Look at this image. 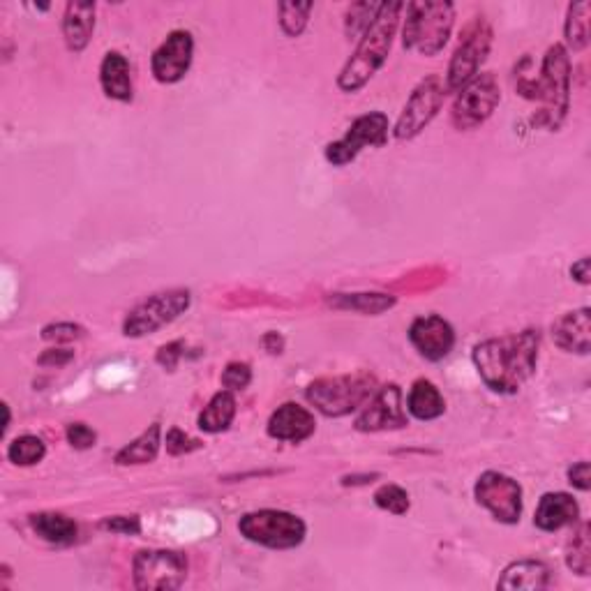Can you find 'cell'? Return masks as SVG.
<instances>
[{
    "label": "cell",
    "instance_id": "obj_33",
    "mask_svg": "<svg viewBox=\"0 0 591 591\" xmlns=\"http://www.w3.org/2000/svg\"><path fill=\"white\" fill-rule=\"evenodd\" d=\"M374 504L393 515H405L409 511V495L400 485H384L374 495Z\"/></svg>",
    "mask_w": 591,
    "mask_h": 591
},
{
    "label": "cell",
    "instance_id": "obj_8",
    "mask_svg": "<svg viewBox=\"0 0 591 591\" xmlns=\"http://www.w3.org/2000/svg\"><path fill=\"white\" fill-rule=\"evenodd\" d=\"M134 587L144 591L178 589L187 578V557L176 550H141L134 557Z\"/></svg>",
    "mask_w": 591,
    "mask_h": 591
},
{
    "label": "cell",
    "instance_id": "obj_29",
    "mask_svg": "<svg viewBox=\"0 0 591 591\" xmlns=\"http://www.w3.org/2000/svg\"><path fill=\"white\" fill-rule=\"evenodd\" d=\"M44 455H47V446H44V441L35 435L17 437L10 444V448H7V458L19 467L37 465V462L44 460Z\"/></svg>",
    "mask_w": 591,
    "mask_h": 591
},
{
    "label": "cell",
    "instance_id": "obj_5",
    "mask_svg": "<svg viewBox=\"0 0 591 591\" xmlns=\"http://www.w3.org/2000/svg\"><path fill=\"white\" fill-rule=\"evenodd\" d=\"M374 381L368 372L344 374V377H326L308 386V400L326 416H347L372 398Z\"/></svg>",
    "mask_w": 591,
    "mask_h": 591
},
{
    "label": "cell",
    "instance_id": "obj_42",
    "mask_svg": "<svg viewBox=\"0 0 591 591\" xmlns=\"http://www.w3.org/2000/svg\"><path fill=\"white\" fill-rule=\"evenodd\" d=\"M571 275L580 284H589L591 282V268H589V257H582L578 264H573Z\"/></svg>",
    "mask_w": 591,
    "mask_h": 591
},
{
    "label": "cell",
    "instance_id": "obj_7",
    "mask_svg": "<svg viewBox=\"0 0 591 591\" xmlns=\"http://www.w3.org/2000/svg\"><path fill=\"white\" fill-rule=\"evenodd\" d=\"M190 303L192 296L187 289H169L162 291V294H153L127 314L123 333L127 338H144V335L160 331V328L171 324V321H176L183 312H187Z\"/></svg>",
    "mask_w": 591,
    "mask_h": 591
},
{
    "label": "cell",
    "instance_id": "obj_40",
    "mask_svg": "<svg viewBox=\"0 0 591 591\" xmlns=\"http://www.w3.org/2000/svg\"><path fill=\"white\" fill-rule=\"evenodd\" d=\"M568 481H571V485H575V488L587 492L591 488V471H589V462H578V465H573L571 469H568Z\"/></svg>",
    "mask_w": 591,
    "mask_h": 591
},
{
    "label": "cell",
    "instance_id": "obj_32",
    "mask_svg": "<svg viewBox=\"0 0 591 591\" xmlns=\"http://www.w3.org/2000/svg\"><path fill=\"white\" fill-rule=\"evenodd\" d=\"M381 10V3H354L349 7L347 12V35L349 40H354V37L361 35L368 31L372 26V21L377 19V14Z\"/></svg>",
    "mask_w": 591,
    "mask_h": 591
},
{
    "label": "cell",
    "instance_id": "obj_9",
    "mask_svg": "<svg viewBox=\"0 0 591 591\" xmlns=\"http://www.w3.org/2000/svg\"><path fill=\"white\" fill-rule=\"evenodd\" d=\"M501 100V88L495 74H478L462 88L458 100L453 104L451 123L455 130H474L492 116Z\"/></svg>",
    "mask_w": 591,
    "mask_h": 591
},
{
    "label": "cell",
    "instance_id": "obj_28",
    "mask_svg": "<svg viewBox=\"0 0 591 591\" xmlns=\"http://www.w3.org/2000/svg\"><path fill=\"white\" fill-rule=\"evenodd\" d=\"M589 12H591V5L587 3V0L568 7L566 42L571 44L575 51L585 49L589 44Z\"/></svg>",
    "mask_w": 591,
    "mask_h": 591
},
{
    "label": "cell",
    "instance_id": "obj_41",
    "mask_svg": "<svg viewBox=\"0 0 591 591\" xmlns=\"http://www.w3.org/2000/svg\"><path fill=\"white\" fill-rule=\"evenodd\" d=\"M72 351L70 349H49L47 354L40 358L42 365H56V368H61V365L70 363L72 361Z\"/></svg>",
    "mask_w": 591,
    "mask_h": 591
},
{
    "label": "cell",
    "instance_id": "obj_31",
    "mask_svg": "<svg viewBox=\"0 0 591 591\" xmlns=\"http://www.w3.org/2000/svg\"><path fill=\"white\" fill-rule=\"evenodd\" d=\"M312 3H282L280 5V26L289 37H298L308 26Z\"/></svg>",
    "mask_w": 591,
    "mask_h": 591
},
{
    "label": "cell",
    "instance_id": "obj_10",
    "mask_svg": "<svg viewBox=\"0 0 591 591\" xmlns=\"http://www.w3.org/2000/svg\"><path fill=\"white\" fill-rule=\"evenodd\" d=\"M492 44V31L490 26L485 24L483 19H476L471 24L465 37H462L460 47L455 49V54L451 58V65H448V74H446V91L451 93H460L471 79L478 74V67L483 65L485 56H488Z\"/></svg>",
    "mask_w": 591,
    "mask_h": 591
},
{
    "label": "cell",
    "instance_id": "obj_34",
    "mask_svg": "<svg viewBox=\"0 0 591 591\" xmlns=\"http://www.w3.org/2000/svg\"><path fill=\"white\" fill-rule=\"evenodd\" d=\"M252 381V370L248 363H229L227 370L222 372V384L229 391H243Z\"/></svg>",
    "mask_w": 591,
    "mask_h": 591
},
{
    "label": "cell",
    "instance_id": "obj_16",
    "mask_svg": "<svg viewBox=\"0 0 591 591\" xmlns=\"http://www.w3.org/2000/svg\"><path fill=\"white\" fill-rule=\"evenodd\" d=\"M409 340L414 349L428 361H441L451 354L455 347V331L444 317L439 314H428L418 317L409 328Z\"/></svg>",
    "mask_w": 591,
    "mask_h": 591
},
{
    "label": "cell",
    "instance_id": "obj_30",
    "mask_svg": "<svg viewBox=\"0 0 591 591\" xmlns=\"http://www.w3.org/2000/svg\"><path fill=\"white\" fill-rule=\"evenodd\" d=\"M566 564L573 573L589 575L591 571V543H589V525H580L571 538L566 550Z\"/></svg>",
    "mask_w": 591,
    "mask_h": 591
},
{
    "label": "cell",
    "instance_id": "obj_3",
    "mask_svg": "<svg viewBox=\"0 0 591 591\" xmlns=\"http://www.w3.org/2000/svg\"><path fill=\"white\" fill-rule=\"evenodd\" d=\"M518 88L522 95L543 102L541 123L548 127H559L568 111V97H571L568 95L571 93V61H568V51L561 44L548 49L541 65V77L522 79Z\"/></svg>",
    "mask_w": 591,
    "mask_h": 591
},
{
    "label": "cell",
    "instance_id": "obj_43",
    "mask_svg": "<svg viewBox=\"0 0 591 591\" xmlns=\"http://www.w3.org/2000/svg\"><path fill=\"white\" fill-rule=\"evenodd\" d=\"M264 344H266V349L271 351V354H280V351H282V338L278 333H268L264 338Z\"/></svg>",
    "mask_w": 591,
    "mask_h": 591
},
{
    "label": "cell",
    "instance_id": "obj_35",
    "mask_svg": "<svg viewBox=\"0 0 591 591\" xmlns=\"http://www.w3.org/2000/svg\"><path fill=\"white\" fill-rule=\"evenodd\" d=\"M67 441H70L74 448H79V451H86V448L95 446L97 435L86 423H72L67 425Z\"/></svg>",
    "mask_w": 591,
    "mask_h": 591
},
{
    "label": "cell",
    "instance_id": "obj_4",
    "mask_svg": "<svg viewBox=\"0 0 591 591\" xmlns=\"http://www.w3.org/2000/svg\"><path fill=\"white\" fill-rule=\"evenodd\" d=\"M455 7L444 0H416L407 5V21L402 42L407 51L421 56H437L446 47L453 31Z\"/></svg>",
    "mask_w": 591,
    "mask_h": 591
},
{
    "label": "cell",
    "instance_id": "obj_24",
    "mask_svg": "<svg viewBox=\"0 0 591 591\" xmlns=\"http://www.w3.org/2000/svg\"><path fill=\"white\" fill-rule=\"evenodd\" d=\"M31 527L35 529V534L40 536L42 541L56 543V545L72 543L79 534L77 522L61 513H37L31 518Z\"/></svg>",
    "mask_w": 591,
    "mask_h": 591
},
{
    "label": "cell",
    "instance_id": "obj_25",
    "mask_svg": "<svg viewBox=\"0 0 591 591\" xmlns=\"http://www.w3.org/2000/svg\"><path fill=\"white\" fill-rule=\"evenodd\" d=\"M236 416V400L229 391H222L218 395H213V400L208 402L199 416V428L204 432H211V435H218V432H224L234 423Z\"/></svg>",
    "mask_w": 591,
    "mask_h": 591
},
{
    "label": "cell",
    "instance_id": "obj_11",
    "mask_svg": "<svg viewBox=\"0 0 591 591\" xmlns=\"http://www.w3.org/2000/svg\"><path fill=\"white\" fill-rule=\"evenodd\" d=\"M474 495L478 504L488 508L495 520L504 522V525H515V522H520L522 488L511 476L499 474V471H485L476 481Z\"/></svg>",
    "mask_w": 591,
    "mask_h": 591
},
{
    "label": "cell",
    "instance_id": "obj_22",
    "mask_svg": "<svg viewBox=\"0 0 591 591\" xmlns=\"http://www.w3.org/2000/svg\"><path fill=\"white\" fill-rule=\"evenodd\" d=\"M100 81L102 91L107 97L118 102H130L132 100V74H130V63L123 54L118 51H111V54L104 56L102 67H100Z\"/></svg>",
    "mask_w": 591,
    "mask_h": 591
},
{
    "label": "cell",
    "instance_id": "obj_15",
    "mask_svg": "<svg viewBox=\"0 0 591 591\" xmlns=\"http://www.w3.org/2000/svg\"><path fill=\"white\" fill-rule=\"evenodd\" d=\"M194 40L187 31H174L153 54V74L160 84H176L192 65Z\"/></svg>",
    "mask_w": 591,
    "mask_h": 591
},
{
    "label": "cell",
    "instance_id": "obj_17",
    "mask_svg": "<svg viewBox=\"0 0 591 591\" xmlns=\"http://www.w3.org/2000/svg\"><path fill=\"white\" fill-rule=\"evenodd\" d=\"M552 340L568 354L587 356L591 349V310L580 308L559 317L552 324Z\"/></svg>",
    "mask_w": 591,
    "mask_h": 591
},
{
    "label": "cell",
    "instance_id": "obj_6",
    "mask_svg": "<svg viewBox=\"0 0 591 591\" xmlns=\"http://www.w3.org/2000/svg\"><path fill=\"white\" fill-rule=\"evenodd\" d=\"M238 531L250 543L264 545L271 550H291L303 543L305 522L294 513L287 511H254L243 515L238 522Z\"/></svg>",
    "mask_w": 591,
    "mask_h": 591
},
{
    "label": "cell",
    "instance_id": "obj_27",
    "mask_svg": "<svg viewBox=\"0 0 591 591\" xmlns=\"http://www.w3.org/2000/svg\"><path fill=\"white\" fill-rule=\"evenodd\" d=\"M331 305L363 314H381L393 308L395 298L386 294H335L331 298Z\"/></svg>",
    "mask_w": 591,
    "mask_h": 591
},
{
    "label": "cell",
    "instance_id": "obj_26",
    "mask_svg": "<svg viewBox=\"0 0 591 591\" xmlns=\"http://www.w3.org/2000/svg\"><path fill=\"white\" fill-rule=\"evenodd\" d=\"M160 425H151L144 435L137 437L132 441V444H127L125 448H121L116 455V462L118 465H148V462H153L157 458V451H160Z\"/></svg>",
    "mask_w": 591,
    "mask_h": 591
},
{
    "label": "cell",
    "instance_id": "obj_18",
    "mask_svg": "<svg viewBox=\"0 0 591 591\" xmlns=\"http://www.w3.org/2000/svg\"><path fill=\"white\" fill-rule=\"evenodd\" d=\"M314 428H317L314 416L294 402H287L278 411H273L271 421H268V435L278 441H291V444H301L312 435Z\"/></svg>",
    "mask_w": 591,
    "mask_h": 591
},
{
    "label": "cell",
    "instance_id": "obj_44",
    "mask_svg": "<svg viewBox=\"0 0 591 591\" xmlns=\"http://www.w3.org/2000/svg\"><path fill=\"white\" fill-rule=\"evenodd\" d=\"M3 411H5V425H3V435H5L7 428H10V407L3 405Z\"/></svg>",
    "mask_w": 591,
    "mask_h": 591
},
{
    "label": "cell",
    "instance_id": "obj_13",
    "mask_svg": "<svg viewBox=\"0 0 591 591\" xmlns=\"http://www.w3.org/2000/svg\"><path fill=\"white\" fill-rule=\"evenodd\" d=\"M446 86L439 77H428L421 81L411 93L409 102L402 109V116L395 125V137L398 139H414L430 125L432 118L439 114L441 104H444Z\"/></svg>",
    "mask_w": 591,
    "mask_h": 591
},
{
    "label": "cell",
    "instance_id": "obj_12",
    "mask_svg": "<svg viewBox=\"0 0 591 591\" xmlns=\"http://www.w3.org/2000/svg\"><path fill=\"white\" fill-rule=\"evenodd\" d=\"M386 139H388V118L381 114V111H372V114L356 118L340 141L328 144L326 160L335 164V167H344V164L354 162L363 148L384 146Z\"/></svg>",
    "mask_w": 591,
    "mask_h": 591
},
{
    "label": "cell",
    "instance_id": "obj_2",
    "mask_svg": "<svg viewBox=\"0 0 591 591\" xmlns=\"http://www.w3.org/2000/svg\"><path fill=\"white\" fill-rule=\"evenodd\" d=\"M405 10L402 3H381V10L372 26L363 33V40L358 44L356 54L351 61L344 65V70L338 79V86L344 93H356L368 84L377 74V70L384 65L388 51H391L395 31H398L400 12Z\"/></svg>",
    "mask_w": 591,
    "mask_h": 591
},
{
    "label": "cell",
    "instance_id": "obj_1",
    "mask_svg": "<svg viewBox=\"0 0 591 591\" xmlns=\"http://www.w3.org/2000/svg\"><path fill=\"white\" fill-rule=\"evenodd\" d=\"M541 333L529 331L485 340L474 347V365L485 386L495 393H518L536 372Z\"/></svg>",
    "mask_w": 591,
    "mask_h": 591
},
{
    "label": "cell",
    "instance_id": "obj_39",
    "mask_svg": "<svg viewBox=\"0 0 591 591\" xmlns=\"http://www.w3.org/2000/svg\"><path fill=\"white\" fill-rule=\"evenodd\" d=\"M104 529H111V531H121V534H139V518H134V515H116V518H109L102 522Z\"/></svg>",
    "mask_w": 591,
    "mask_h": 591
},
{
    "label": "cell",
    "instance_id": "obj_21",
    "mask_svg": "<svg viewBox=\"0 0 591 591\" xmlns=\"http://www.w3.org/2000/svg\"><path fill=\"white\" fill-rule=\"evenodd\" d=\"M550 585V568L543 564V561H534V559H522L515 561L501 575V580L497 582L499 589H525V591H538L545 589Z\"/></svg>",
    "mask_w": 591,
    "mask_h": 591
},
{
    "label": "cell",
    "instance_id": "obj_23",
    "mask_svg": "<svg viewBox=\"0 0 591 591\" xmlns=\"http://www.w3.org/2000/svg\"><path fill=\"white\" fill-rule=\"evenodd\" d=\"M407 407L411 416L418 418V421H435L446 411L444 395L439 393V388L428 379H418L409 391Z\"/></svg>",
    "mask_w": 591,
    "mask_h": 591
},
{
    "label": "cell",
    "instance_id": "obj_19",
    "mask_svg": "<svg viewBox=\"0 0 591 591\" xmlns=\"http://www.w3.org/2000/svg\"><path fill=\"white\" fill-rule=\"evenodd\" d=\"M580 518V506L566 492H548L543 495L541 504L536 508L534 525L543 531H557L561 527L575 525Z\"/></svg>",
    "mask_w": 591,
    "mask_h": 591
},
{
    "label": "cell",
    "instance_id": "obj_14",
    "mask_svg": "<svg viewBox=\"0 0 591 591\" xmlns=\"http://www.w3.org/2000/svg\"><path fill=\"white\" fill-rule=\"evenodd\" d=\"M407 425V411L402 407L400 386H384L372 395L368 407L356 418V430L361 432H379L395 430Z\"/></svg>",
    "mask_w": 591,
    "mask_h": 591
},
{
    "label": "cell",
    "instance_id": "obj_20",
    "mask_svg": "<svg viewBox=\"0 0 591 591\" xmlns=\"http://www.w3.org/2000/svg\"><path fill=\"white\" fill-rule=\"evenodd\" d=\"M95 31V3H67L63 19V35L67 49L79 54L91 42Z\"/></svg>",
    "mask_w": 591,
    "mask_h": 591
},
{
    "label": "cell",
    "instance_id": "obj_38",
    "mask_svg": "<svg viewBox=\"0 0 591 591\" xmlns=\"http://www.w3.org/2000/svg\"><path fill=\"white\" fill-rule=\"evenodd\" d=\"M183 342H171V344H164V347H160V351H157V363L162 365L164 370H176L178 361H181L183 356Z\"/></svg>",
    "mask_w": 591,
    "mask_h": 591
},
{
    "label": "cell",
    "instance_id": "obj_36",
    "mask_svg": "<svg viewBox=\"0 0 591 591\" xmlns=\"http://www.w3.org/2000/svg\"><path fill=\"white\" fill-rule=\"evenodd\" d=\"M84 335V328L77 324H51L42 331L44 340H56V342H72Z\"/></svg>",
    "mask_w": 591,
    "mask_h": 591
},
{
    "label": "cell",
    "instance_id": "obj_37",
    "mask_svg": "<svg viewBox=\"0 0 591 591\" xmlns=\"http://www.w3.org/2000/svg\"><path fill=\"white\" fill-rule=\"evenodd\" d=\"M201 444L197 439H192V437H187L185 432H181L178 428H174V430H169V435H167V451L171 453V455H183V453H192V451H197Z\"/></svg>",
    "mask_w": 591,
    "mask_h": 591
}]
</instances>
